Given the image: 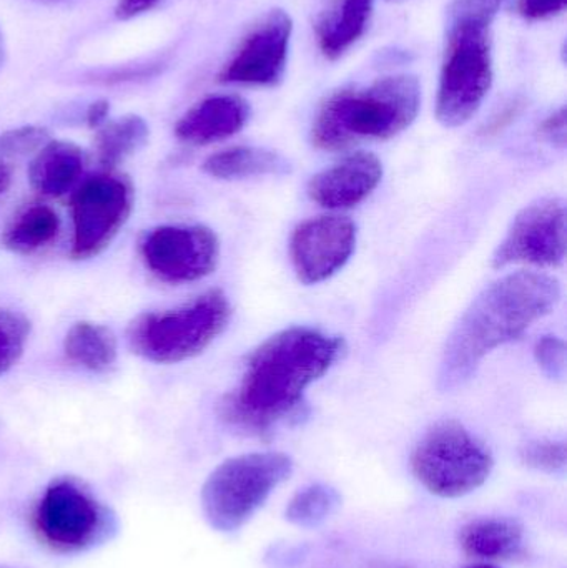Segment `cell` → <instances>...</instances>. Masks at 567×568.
I'll return each mask as SVG.
<instances>
[{"mask_svg":"<svg viewBox=\"0 0 567 568\" xmlns=\"http://www.w3.org/2000/svg\"><path fill=\"white\" fill-rule=\"evenodd\" d=\"M345 349L343 339L313 327L269 337L246 361L240 386L220 403V417L239 433L272 436L305 417V390Z\"/></svg>","mask_w":567,"mask_h":568,"instance_id":"cell-1","label":"cell"},{"mask_svg":"<svg viewBox=\"0 0 567 568\" xmlns=\"http://www.w3.org/2000/svg\"><path fill=\"white\" fill-rule=\"evenodd\" d=\"M559 297V283L541 273H512L489 284L449 334L439 364V390L449 393L468 383L492 351L518 339L551 313Z\"/></svg>","mask_w":567,"mask_h":568,"instance_id":"cell-2","label":"cell"},{"mask_svg":"<svg viewBox=\"0 0 567 568\" xmlns=\"http://www.w3.org/2000/svg\"><path fill=\"white\" fill-rule=\"evenodd\" d=\"M508 0H453L436 116L449 129L475 116L493 85L492 26Z\"/></svg>","mask_w":567,"mask_h":568,"instance_id":"cell-3","label":"cell"},{"mask_svg":"<svg viewBox=\"0 0 567 568\" xmlns=\"http://www.w3.org/2000/svg\"><path fill=\"white\" fill-rule=\"evenodd\" d=\"M422 87L415 75H392L363 89L330 97L313 123L316 149H350L366 140H388L408 129L419 112Z\"/></svg>","mask_w":567,"mask_h":568,"instance_id":"cell-4","label":"cell"},{"mask_svg":"<svg viewBox=\"0 0 567 568\" xmlns=\"http://www.w3.org/2000/svg\"><path fill=\"white\" fill-rule=\"evenodd\" d=\"M229 297L210 290L173 310L143 313L126 331L130 349L156 364L182 363L199 356L229 326Z\"/></svg>","mask_w":567,"mask_h":568,"instance_id":"cell-5","label":"cell"},{"mask_svg":"<svg viewBox=\"0 0 567 568\" xmlns=\"http://www.w3.org/2000/svg\"><path fill=\"white\" fill-rule=\"evenodd\" d=\"M292 473L293 460L286 454L253 453L226 459L206 477L200 494L206 523L216 532H236Z\"/></svg>","mask_w":567,"mask_h":568,"instance_id":"cell-6","label":"cell"},{"mask_svg":"<svg viewBox=\"0 0 567 568\" xmlns=\"http://www.w3.org/2000/svg\"><path fill=\"white\" fill-rule=\"evenodd\" d=\"M493 467L492 450L456 420L433 426L412 454L416 479L433 496L445 499L479 489L492 476Z\"/></svg>","mask_w":567,"mask_h":568,"instance_id":"cell-7","label":"cell"},{"mask_svg":"<svg viewBox=\"0 0 567 568\" xmlns=\"http://www.w3.org/2000/svg\"><path fill=\"white\" fill-rule=\"evenodd\" d=\"M40 540L62 554L85 552L112 540L119 519L82 483L72 477L52 480L33 513Z\"/></svg>","mask_w":567,"mask_h":568,"instance_id":"cell-8","label":"cell"},{"mask_svg":"<svg viewBox=\"0 0 567 568\" xmlns=\"http://www.w3.org/2000/svg\"><path fill=\"white\" fill-rule=\"evenodd\" d=\"M133 186L126 176L99 173L79 186L72 199L73 260H90L109 248L129 220Z\"/></svg>","mask_w":567,"mask_h":568,"instance_id":"cell-9","label":"cell"},{"mask_svg":"<svg viewBox=\"0 0 567 568\" xmlns=\"http://www.w3.org/2000/svg\"><path fill=\"white\" fill-rule=\"evenodd\" d=\"M140 256L160 282L193 283L216 268L220 243L203 225H163L143 235Z\"/></svg>","mask_w":567,"mask_h":568,"instance_id":"cell-10","label":"cell"},{"mask_svg":"<svg viewBox=\"0 0 567 568\" xmlns=\"http://www.w3.org/2000/svg\"><path fill=\"white\" fill-rule=\"evenodd\" d=\"M566 258V206L558 199H545L526 206L493 256L495 268L528 263L559 266Z\"/></svg>","mask_w":567,"mask_h":568,"instance_id":"cell-11","label":"cell"},{"mask_svg":"<svg viewBox=\"0 0 567 568\" xmlns=\"http://www.w3.org/2000/svg\"><path fill=\"white\" fill-rule=\"evenodd\" d=\"M292 32V17L285 10H273L246 36L235 55L223 67L220 82L256 87L282 82Z\"/></svg>","mask_w":567,"mask_h":568,"instance_id":"cell-12","label":"cell"},{"mask_svg":"<svg viewBox=\"0 0 567 568\" xmlns=\"http://www.w3.org/2000/svg\"><path fill=\"white\" fill-rule=\"evenodd\" d=\"M356 225L346 216H320L302 223L290 243L300 282L316 284L332 278L352 258Z\"/></svg>","mask_w":567,"mask_h":568,"instance_id":"cell-13","label":"cell"},{"mask_svg":"<svg viewBox=\"0 0 567 568\" xmlns=\"http://www.w3.org/2000/svg\"><path fill=\"white\" fill-rule=\"evenodd\" d=\"M383 179V165L373 153L358 152L313 176L308 195L316 205L346 210L368 199Z\"/></svg>","mask_w":567,"mask_h":568,"instance_id":"cell-14","label":"cell"},{"mask_svg":"<svg viewBox=\"0 0 567 568\" xmlns=\"http://www.w3.org/2000/svg\"><path fill=\"white\" fill-rule=\"evenodd\" d=\"M249 119L250 105L242 97H206L176 122L175 135L190 145H212L236 135Z\"/></svg>","mask_w":567,"mask_h":568,"instance_id":"cell-15","label":"cell"},{"mask_svg":"<svg viewBox=\"0 0 567 568\" xmlns=\"http://www.w3.org/2000/svg\"><path fill=\"white\" fill-rule=\"evenodd\" d=\"M85 169V153L63 140L47 142L29 166L30 185L40 195L57 199L73 189Z\"/></svg>","mask_w":567,"mask_h":568,"instance_id":"cell-16","label":"cell"},{"mask_svg":"<svg viewBox=\"0 0 567 568\" xmlns=\"http://www.w3.org/2000/svg\"><path fill=\"white\" fill-rule=\"evenodd\" d=\"M459 544L469 557L482 560H512L523 552L525 530L516 520L486 517L466 524Z\"/></svg>","mask_w":567,"mask_h":568,"instance_id":"cell-17","label":"cell"},{"mask_svg":"<svg viewBox=\"0 0 567 568\" xmlns=\"http://www.w3.org/2000/svg\"><path fill=\"white\" fill-rule=\"evenodd\" d=\"M375 0H336L318 27L320 50L326 59H340L362 39Z\"/></svg>","mask_w":567,"mask_h":568,"instance_id":"cell-18","label":"cell"},{"mask_svg":"<svg viewBox=\"0 0 567 568\" xmlns=\"http://www.w3.org/2000/svg\"><path fill=\"white\" fill-rule=\"evenodd\" d=\"M288 160L272 150L256 146H233L213 153L203 163L210 176L220 180H242L250 176L283 175L290 172Z\"/></svg>","mask_w":567,"mask_h":568,"instance_id":"cell-19","label":"cell"},{"mask_svg":"<svg viewBox=\"0 0 567 568\" xmlns=\"http://www.w3.org/2000/svg\"><path fill=\"white\" fill-rule=\"evenodd\" d=\"M63 351L77 366L85 367L93 373H102L115 364L119 346L115 334L109 327L80 321L65 334Z\"/></svg>","mask_w":567,"mask_h":568,"instance_id":"cell-20","label":"cell"},{"mask_svg":"<svg viewBox=\"0 0 567 568\" xmlns=\"http://www.w3.org/2000/svg\"><path fill=\"white\" fill-rule=\"evenodd\" d=\"M60 219L47 205L27 206L2 233L3 248L17 255H30L50 245L59 236Z\"/></svg>","mask_w":567,"mask_h":568,"instance_id":"cell-21","label":"cell"},{"mask_svg":"<svg viewBox=\"0 0 567 568\" xmlns=\"http://www.w3.org/2000/svg\"><path fill=\"white\" fill-rule=\"evenodd\" d=\"M150 130L139 115H125L100 126L95 136V152L100 165L112 172L123 160L145 146Z\"/></svg>","mask_w":567,"mask_h":568,"instance_id":"cell-22","label":"cell"},{"mask_svg":"<svg viewBox=\"0 0 567 568\" xmlns=\"http://www.w3.org/2000/svg\"><path fill=\"white\" fill-rule=\"evenodd\" d=\"M342 506L338 490L325 484H313L300 490L285 509V519L302 529H315Z\"/></svg>","mask_w":567,"mask_h":568,"instance_id":"cell-23","label":"cell"},{"mask_svg":"<svg viewBox=\"0 0 567 568\" xmlns=\"http://www.w3.org/2000/svg\"><path fill=\"white\" fill-rule=\"evenodd\" d=\"M29 336L30 321L23 314L0 310V376L19 363Z\"/></svg>","mask_w":567,"mask_h":568,"instance_id":"cell-24","label":"cell"},{"mask_svg":"<svg viewBox=\"0 0 567 568\" xmlns=\"http://www.w3.org/2000/svg\"><path fill=\"white\" fill-rule=\"evenodd\" d=\"M49 142V132L42 126L26 125L0 133V160L20 159L39 152Z\"/></svg>","mask_w":567,"mask_h":568,"instance_id":"cell-25","label":"cell"},{"mask_svg":"<svg viewBox=\"0 0 567 568\" xmlns=\"http://www.w3.org/2000/svg\"><path fill=\"white\" fill-rule=\"evenodd\" d=\"M522 459L526 466L543 473L556 474L565 470L566 446L556 440H535L522 449Z\"/></svg>","mask_w":567,"mask_h":568,"instance_id":"cell-26","label":"cell"},{"mask_svg":"<svg viewBox=\"0 0 567 568\" xmlns=\"http://www.w3.org/2000/svg\"><path fill=\"white\" fill-rule=\"evenodd\" d=\"M536 361L553 379H563L566 373V344L556 336H546L536 344Z\"/></svg>","mask_w":567,"mask_h":568,"instance_id":"cell-27","label":"cell"},{"mask_svg":"<svg viewBox=\"0 0 567 568\" xmlns=\"http://www.w3.org/2000/svg\"><path fill=\"white\" fill-rule=\"evenodd\" d=\"M567 0H519V13L529 20L549 19L566 9Z\"/></svg>","mask_w":567,"mask_h":568,"instance_id":"cell-28","label":"cell"},{"mask_svg":"<svg viewBox=\"0 0 567 568\" xmlns=\"http://www.w3.org/2000/svg\"><path fill=\"white\" fill-rule=\"evenodd\" d=\"M539 133L546 142L556 146L566 145V109L558 110L539 126Z\"/></svg>","mask_w":567,"mask_h":568,"instance_id":"cell-29","label":"cell"},{"mask_svg":"<svg viewBox=\"0 0 567 568\" xmlns=\"http://www.w3.org/2000/svg\"><path fill=\"white\" fill-rule=\"evenodd\" d=\"M155 63H150V65L123 67V69L110 70L97 80L103 83L130 82V80L146 79V77L155 75Z\"/></svg>","mask_w":567,"mask_h":568,"instance_id":"cell-30","label":"cell"},{"mask_svg":"<svg viewBox=\"0 0 567 568\" xmlns=\"http://www.w3.org/2000/svg\"><path fill=\"white\" fill-rule=\"evenodd\" d=\"M162 0H119L115 7L117 19L130 20L155 9Z\"/></svg>","mask_w":567,"mask_h":568,"instance_id":"cell-31","label":"cell"},{"mask_svg":"<svg viewBox=\"0 0 567 568\" xmlns=\"http://www.w3.org/2000/svg\"><path fill=\"white\" fill-rule=\"evenodd\" d=\"M110 103L107 100H95L90 103L85 112V122L90 129L99 130L100 126L105 125L109 119Z\"/></svg>","mask_w":567,"mask_h":568,"instance_id":"cell-32","label":"cell"},{"mask_svg":"<svg viewBox=\"0 0 567 568\" xmlns=\"http://www.w3.org/2000/svg\"><path fill=\"white\" fill-rule=\"evenodd\" d=\"M10 185H12V170L0 160V195H3L10 189Z\"/></svg>","mask_w":567,"mask_h":568,"instance_id":"cell-33","label":"cell"},{"mask_svg":"<svg viewBox=\"0 0 567 568\" xmlns=\"http://www.w3.org/2000/svg\"><path fill=\"white\" fill-rule=\"evenodd\" d=\"M7 49L6 40H3L2 30H0V70H2L3 63H6Z\"/></svg>","mask_w":567,"mask_h":568,"instance_id":"cell-34","label":"cell"},{"mask_svg":"<svg viewBox=\"0 0 567 568\" xmlns=\"http://www.w3.org/2000/svg\"><path fill=\"white\" fill-rule=\"evenodd\" d=\"M465 568H498V567L488 566V564H478V566H469V567H465Z\"/></svg>","mask_w":567,"mask_h":568,"instance_id":"cell-35","label":"cell"}]
</instances>
